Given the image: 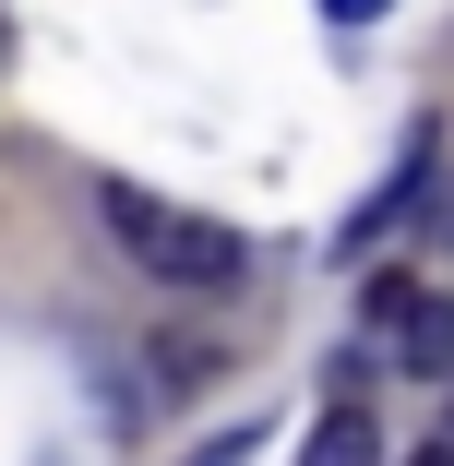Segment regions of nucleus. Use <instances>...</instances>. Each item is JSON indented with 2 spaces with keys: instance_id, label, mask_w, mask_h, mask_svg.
Here are the masks:
<instances>
[{
  "instance_id": "obj_1",
  "label": "nucleus",
  "mask_w": 454,
  "mask_h": 466,
  "mask_svg": "<svg viewBox=\"0 0 454 466\" xmlns=\"http://www.w3.org/2000/svg\"><path fill=\"white\" fill-rule=\"evenodd\" d=\"M96 216H108V239L156 275V288H227V275H239V228H227V216H192V204H167V192H144V179H108Z\"/></svg>"
},
{
  "instance_id": "obj_2",
  "label": "nucleus",
  "mask_w": 454,
  "mask_h": 466,
  "mask_svg": "<svg viewBox=\"0 0 454 466\" xmlns=\"http://www.w3.org/2000/svg\"><path fill=\"white\" fill-rule=\"evenodd\" d=\"M371 335L395 347V370H430V383L454 370V299H442V288H407V275H383V288H371Z\"/></svg>"
},
{
  "instance_id": "obj_3",
  "label": "nucleus",
  "mask_w": 454,
  "mask_h": 466,
  "mask_svg": "<svg viewBox=\"0 0 454 466\" xmlns=\"http://www.w3.org/2000/svg\"><path fill=\"white\" fill-rule=\"evenodd\" d=\"M419 192H430V132H407V156H395V179H383V192H371V204L347 216V239H335V251H371V239H383L395 216H419Z\"/></svg>"
},
{
  "instance_id": "obj_4",
  "label": "nucleus",
  "mask_w": 454,
  "mask_h": 466,
  "mask_svg": "<svg viewBox=\"0 0 454 466\" xmlns=\"http://www.w3.org/2000/svg\"><path fill=\"white\" fill-rule=\"evenodd\" d=\"M299 466H383V431L358 419V407H323L311 442H299Z\"/></svg>"
},
{
  "instance_id": "obj_5",
  "label": "nucleus",
  "mask_w": 454,
  "mask_h": 466,
  "mask_svg": "<svg viewBox=\"0 0 454 466\" xmlns=\"http://www.w3.org/2000/svg\"><path fill=\"white\" fill-rule=\"evenodd\" d=\"M251 442H263V431H227V442H204V454H179V466H251Z\"/></svg>"
},
{
  "instance_id": "obj_6",
  "label": "nucleus",
  "mask_w": 454,
  "mask_h": 466,
  "mask_svg": "<svg viewBox=\"0 0 454 466\" xmlns=\"http://www.w3.org/2000/svg\"><path fill=\"white\" fill-rule=\"evenodd\" d=\"M323 13H335V25H383L395 0H323Z\"/></svg>"
},
{
  "instance_id": "obj_7",
  "label": "nucleus",
  "mask_w": 454,
  "mask_h": 466,
  "mask_svg": "<svg viewBox=\"0 0 454 466\" xmlns=\"http://www.w3.org/2000/svg\"><path fill=\"white\" fill-rule=\"evenodd\" d=\"M419 466H454V442H430V454H419Z\"/></svg>"
},
{
  "instance_id": "obj_8",
  "label": "nucleus",
  "mask_w": 454,
  "mask_h": 466,
  "mask_svg": "<svg viewBox=\"0 0 454 466\" xmlns=\"http://www.w3.org/2000/svg\"><path fill=\"white\" fill-rule=\"evenodd\" d=\"M0 36H13V25H0Z\"/></svg>"
}]
</instances>
